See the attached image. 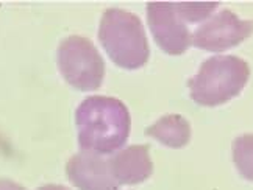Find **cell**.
Listing matches in <instances>:
<instances>
[{
	"label": "cell",
	"instance_id": "5",
	"mask_svg": "<svg viewBox=\"0 0 253 190\" xmlns=\"http://www.w3.org/2000/svg\"><path fill=\"white\" fill-rule=\"evenodd\" d=\"M253 33V21H246L231 9H222L192 33V44L207 52H225Z\"/></svg>",
	"mask_w": 253,
	"mask_h": 190
},
{
	"label": "cell",
	"instance_id": "2",
	"mask_svg": "<svg viewBox=\"0 0 253 190\" xmlns=\"http://www.w3.org/2000/svg\"><path fill=\"white\" fill-rule=\"evenodd\" d=\"M99 41L110 60L126 70L144 67L149 61L150 47L141 19L125 9L110 8L99 25Z\"/></svg>",
	"mask_w": 253,
	"mask_h": 190
},
{
	"label": "cell",
	"instance_id": "4",
	"mask_svg": "<svg viewBox=\"0 0 253 190\" xmlns=\"http://www.w3.org/2000/svg\"><path fill=\"white\" fill-rule=\"evenodd\" d=\"M58 69L63 78L77 91L91 92L102 86L105 61L91 39L72 34L58 47Z\"/></svg>",
	"mask_w": 253,
	"mask_h": 190
},
{
	"label": "cell",
	"instance_id": "10",
	"mask_svg": "<svg viewBox=\"0 0 253 190\" xmlns=\"http://www.w3.org/2000/svg\"><path fill=\"white\" fill-rule=\"evenodd\" d=\"M233 162L239 175L253 183V134H242L233 140Z\"/></svg>",
	"mask_w": 253,
	"mask_h": 190
},
{
	"label": "cell",
	"instance_id": "12",
	"mask_svg": "<svg viewBox=\"0 0 253 190\" xmlns=\"http://www.w3.org/2000/svg\"><path fill=\"white\" fill-rule=\"evenodd\" d=\"M0 190H27L21 184H17L11 179H2L0 178Z\"/></svg>",
	"mask_w": 253,
	"mask_h": 190
},
{
	"label": "cell",
	"instance_id": "3",
	"mask_svg": "<svg viewBox=\"0 0 253 190\" xmlns=\"http://www.w3.org/2000/svg\"><path fill=\"white\" fill-rule=\"evenodd\" d=\"M250 78L247 61L235 55L211 56L188 81L191 98L200 106H220L238 97Z\"/></svg>",
	"mask_w": 253,
	"mask_h": 190
},
{
	"label": "cell",
	"instance_id": "6",
	"mask_svg": "<svg viewBox=\"0 0 253 190\" xmlns=\"http://www.w3.org/2000/svg\"><path fill=\"white\" fill-rule=\"evenodd\" d=\"M147 22L155 42L168 55L178 56L192 44V33L170 2H149Z\"/></svg>",
	"mask_w": 253,
	"mask_h": 190
},
{
	"label": "cell",
	"instance_id": "13",
	"mask_svg": "<svg viewBox=\"0 0 253 190\" xmlns=\"http://www.w3.org/2000/svg\"><path fill=\"white\" fill-rule=\"evenodd\" d=\"M36 190H71V189L60 186V184H47V186H41L40 189H36Z\"/></svg>",
	"mask_w": 253,
	"mask_h": 190
},
{
	"label": "cell",
	"instance_id": "11",
	"mask_svg": "<svg viewBox=\"0 0 253 190\" xmlns=\"http://www.w3.org/2000/svg\"><path fill=\"white\" fill-rule=\"evenodd\" d=\"M175 11L181 17L184 24H197L205 22L212 14V11L219 6L217 2H178L173 3Z\"/></svg>",
	"mask_w": 253,
	"mask_h": 190
},
{
	"label": "cell",
	"instance_id": "7",
	"mask_svg": "<svg viewBox=\"0 0 253 190\" xmlns=\"http://www.w3.org/2000/svg\"><path fill=\"white\" fill-rule=\"evenodd\" d=\"M69 181L80 190H119L110 172L108 159L92 151H80L66 164Z\"/></svg>",
	"mask_w": 253,
	"mask_h": 190
},
{
	"label": "cell",
	"instance_id": "1",
	"mask_svg": "<svg viewBox=\"0 0 253 190\" xmlns=\"http://www.w3.org/2000/svg\"><path fill=\"white\" fill-rule=\"evenodd\" d=\"M79 144L83 151L111 155L128 140L131 129L130 111L114 97L91 95L75 111Z\"/></svg>",
	"mask_w": 253,
	"mask_h": 190
},
{
	"label": "cell",
	"instance_id": "9",
	"mask_svg": "<svg viewBox=\"0 0 253 190\" xmlns=\"http://www.w3.org/2000/svg\"><path fill=\"white\" fill-rule=\"evenodd\" d=\"M145 134L169 148H183L191 140V125L183 116L168 114L145 129Z\"/></svg>",
	"mask_w": 253,
	"mask_h": 190
},
{
	"label": "cell",
	"instance_id": "8",
	"mask_svg": "<svg viewBox=\"0 0 253 190\" xmlns=\"http://www.w3.org/2000/svg\"><path fill=\"white\" fill-rule=\"evenodd\" d=\"M108 165L113 178L119 186L141 184L153 173L149 145H130L121 148L108 159Z\"/></svg>",
	"mask_w": 253,
	"mask_h": 190
}]
</instances>
